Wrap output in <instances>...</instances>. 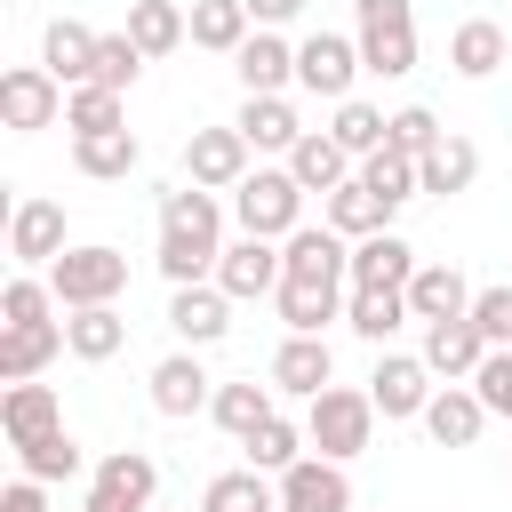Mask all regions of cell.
<instances>
[{"instance_id": "cell-1", "label": "cell", "mask_w": 512, "mask_h": 512, "mask_svg": "<svg viewBox=\"0 0 512 512\" xmlns=\"http://www.w3.org/2000/svg\"><path fill=\"white\" fill-rule=\"evenodd\" d=\"M216 256H224V208L208 184H168L160 192V280L168 288H192V280H216Z\"/></svg>"}, {"instance_id": "cell-2", "label": "cell", "mask_w": 512, "mask_h": 512, "mask_svg": "<svg viewBox=\"0 0 512 512\" xmlns=\"http://www.w3.org/2000/svg\"><path fill=\"white\" fill-rule=\"evenodd\" d=\"M304 440H312V456H336V464L368 456V448H376V400H368V384H328V392H312Z\"/></svg>"}, {"instance_id": "cell-3", "label": "cell", "mask_w": 512, "mask_h": 512, "mask_svg": "<svg viewBox=\"0 0 512 512\" xmlns=\"http://www.w3.org/2000/svg\"><path fill=\"white\" fill-rule=\"evenodd\" d=\"M352 40H360V64L376 80L416 72V8L408 0H352Z\"/></svg>"}, {"instance_id": "cell-4", "label": "cell", "mask_w": 512, "mask_h": 512, "mask_svg": "<svg viewBox=\"0 0 512 512\" xmlns=\"http://www.w3.org/2000/svg\"><path fill=\"white\" fill-rule=\"evenodd\" d=\"M232 216H240V232H256V240H288V232L304 224V184H296L288 168H248V176L232 184Z\"/></svg>"}, {"instance_id": "cell-5", "label": "cell", "mask_w": 512, "mask_h": 512, "mask_svg": "<svg viewBox=\"0 0 512 512\" xmlns=\"http://www.w3.org/2000/svg\"><path fill=\"white\" fill-rule=\"evenodd\" d=\"M48 288H56L64 312H80V304H120V288H128V256H120L112 240L64 248V256L48 264Z\"/></svg>"}, {"instance_id": "cell-6", "label": "cell", "mask_w": 512, "mask_h": 512, "mask_svg": "<svg viewBox=\"0 0 512 512\" xmlns=\"http://www.w3.org/2000/svg\"><path fill=\"white\" fill-rule=\"evenodd\" d=\"M360 72H368V64H360V40H352V32H312V40H296V88H304V96L344 104Z\"/></svg>"}, {"instance_id": "cell-7", "label": "cell", "mask_w": 512, "mask_h": 512, "mask_svg": "<svg viewBox=\"0 0 512 512\" xmlns=\"http://www.w3.org/2000/svg\"><path fill=\"white\" fill-rule=\"evenodd\" d=\"M64 80L48 72V64H8L0 72V120L16 128V136H32V128H56L64 120Z\"/></svg>"}, {"instance_id": "cell-8", "label": "cell", "mask_w": 512, "mask_h": 512, "mask_svg": "<svg viewBox=\"0 0 512 512\" xmlns=\"http://www.w3.org/2000/svg\"><path fill=\"white\" fill-rule=\"evenodd\" d=\"M152 488H160V464L144 448H112L88 464V504L96 512H152Z\"/></svg>"}, {"instance_id": "cell-9", "label": "cell", "mask_w": 512, "mask_h": 512, "mask_svg": "<svg viewBox=\"0 0 512 512\" xmlns=\"http://www.w3.org/2000/svg\"><path fill=\"white\" fill-rule=\"evenodd\" d=\"M432 392H440V384H432L424 352H376V368H368V400H376V416H384V424L424 416V400H432Z\"/></svg>"}, {"instance_id": "cell-10", "label": "cell", "mask_w": 512, "mask_h": 512, "mask_svg": "<svg viewBox=\"0 0 512 512\" xmlns=\"http://www.w3.org/2000/svg\"><path fill=\"white\" fill-rule=\"evenodd\" d=\"M248 136L240 128H192L184 136V184H208V192H232L248 176Z\"/></svg>"}, {"instance_id": "cell-11", "label": "cell", "mask_w": 512, "mask_h": 512, "mask_svg": "<svg viewBox=\"0 0 512 512\" xmlns=\"http://www.w3.org/2000/svg\"><path fill=\"white\" fill-rule=\"evenodd\" d=\"M280 240H256V232H240V240H224V256H216V288L232 296V304H248V296H272L280 288Z\"/></svg>"}, {"instance_id": "cell-12", "label": "cell", "mask_w": 512, "mask_h": 512, "mask_svg": "<svg viewBox=\"0 0 512 512\" xmlns=\"http://www.w3.org/2000/svg\"><path fill=\"white\" fill-rule=\"evenodd\" d=\"M168 328H176L192 352H208V344H224V336H232V296H224L216 280L168 288Z\"/></svg>"}, {"instance_id": "cell-13", "label": "cell", "mask_w": 512, "mask_h": 512, "mask_svg": "<svg viewBox=\"0 0 512 512\" xmlns=\"http://www.w3.org/2000/svg\"><path fill=\"white\" fill-rule=\"evenodd\" d=\"M280 512H352V480L336 456H296L280 472Z\"/></svg>"}, {"instance_id": "cell-14", "label": "cell", "mask_w": 512, "mask_h": 512, "mask_svg": "<svg viewBox=\"0 0 512 512\" xmlns=\"http://www.w3.org/2000/svg\"><path fill=\"white\" fill-rule=\"evenodd\" d=\"M8 256H16V272H48V264L64 256V208H56V200H16V216H8Z\"/></svg>"}, {"instance_id": "cell-15", "label": "cell", "mask_w": 512, "mask_h": 512, "mask_svg": "<svg viewBox=\"0 0 512 512\" xmlns=\"http://www.w3.org/2000/svg\"><path fill=\"white\" fill-rule=\"evenodd\" d=\"M480 360H488V336L472 328V312H464V320H424V368H432V376L472 384Z\"/></svg>"}, {"instance_id": "cell-16", "label": "cell", "mask_w": 512, "mask_h": 512, "mask_svg": "<svg viewBox=\"0 0 512 512\" xmlns=\"http://www.w3.org/2000/svg\"><path fill=\"white\" fill-rule=\"evenodd\" d=\"M328 384H336V352H328V336H280V352H272V392L312 400V392H328Z\"/></svg>"}, {"instance_id": "cell-17", "label": "cell", "mask_w": 512, "mask_h": 512, "mask_svg": "<svg viewBox=\"0 0 512 512\" xmlns=\"http://www.w3.org/2000/svg\"><path fill=\"white\" fill-rule=\"evenodd\" d=\"M440 448H472L480 432H488V400L472 392V384H440L432 400H424V416H416Z\"/></svg>"}, {"instance_id": "cell-18", "label": "cell", "mask_w": 512, "mask_h": 512, "mask_svg": "<svg viewBox=\"0 0 512 512\" xmlns=\"http://www.w3.org/2000/svg\"><path fill=\"white\" fill-rule=\"evenodd\" d=\"M448 64H456V80H488V72L512 64V32H504L496 16H464V24L448 32Z\"/></svg>"}, {"instance_id": "cell-19", "label": "cell", "mask_w": 512, "mask_h": 512, "mask_svg": "<svg viewBox=\"0 0 512 512\" xmlns=\"http://www.w3.org/2000/svg\"><path fill=\"white\" fill-rule=\"evenodd\" d=\"M232 72H240V88H248V96H280V88L296 80V48H288V40L272 32V24H256V32L240 40Z\"/></svg>"}, {"instance_id": "cell-20", "label": "cell", "mask_w": 512, "mask_h": 512, "mask_svg": "<svg viewBox=\"0 0 512 512\" xmlns=\"http://www.w3.org/2000/svg\"><path fill=\"white\" fill-rule=\"evenodd\" d=\"M216 400V384H208V368H200V352L184 344V352H168L160 368H152V408L160 416H200Z\"/></svg>"}, {"instance_id": "cell-21", "label": "cell", "mask_w": 512, "mask_h": 512, "mask_svg": "<svg viewBox=\"0 0 512 512\" xmlns=\"http://www.w3.org/2000/svg\"><path fill=\"white\" fill-rule=\"evenodd\" d=\"M56 424H64V400H56V384L24 376V384H8V392H0V432H8V448L40 440V432H56Z\"/></svg>"}, {"instance_id": "cell-22", "label": "cell", "mask_w": 512, "mask_h": 512, "mask_svg": "<svg viewBox=\"0 0 512 512\" xmlns=\"http://www.w3.org/2000/svg\"><path fill=\"white\" fill-rule=\"evenodd\" d=\"M56 352H72V344H64V320H24V328H0V384L40 376Z\"/></svg>"}, {"instance_id": "cell-23", "label": "cell", "mask_w": 512, "mask_h": 512, "mask_svg": "<svg viewBox=\"0 0 512 512\" xmlns=\"http://www.w3.org/2000/svg\"><path fill=\"white\" fill-rule=\"evenodd\" d=\"M352 168H360V160H352L328 128H304L296 152H288V176H296L304 192H336V184H352Z\"/></svg>"}, {"instance_id": "cell-24", "label": "cell", "mask_w": 512, "mask_h": 512, "mask_svg": "<svg viewBox=\"0 0 512 512\" xmlns=\"http://www.w3.org/2000/svg\"><path fill=\"white\" fill-rule=\"evenodd\" d=\"M408 280H416V248L400 232L352 240V288H408Z\"/></svg>"}, {"instance_id": "cell-25", "label": "cell", "mask_w": 512, "mask_h": 512, "mask_svg": "<svg viewBox=\"0 0 512 512\" xmlns=\"http://www.w3.org/2000/svg\"><path fill=\"white\" fill-rule=\"evenodd\" d=\"M272 304H280L288 336H320V328L344 312V280H280V288H272Z\"/></svg>"}, {"instance_id": "cell-26", "label": "cell", "mask_w": 512, "mask_h": 512, "mask_svg": "<svg viewBox=\"0 0 512 512\" xmlns=\"http://www.w3.org/2000/svg\"><path fill=\"white\" fill-rule=\"evenodd\" d=\"M144 56H176L184 40H192V8H176V0H128V24H120Z\"/></svg>"}, {"instance_id": "cell-27", "label": "cell", "mask_w": 512, "mask_h": 512, "mask_svg": "<svg viewBox=\"0 0 512 512\" xmlns=\"http://www.w3.org/2000/svg\"><path fill=\"white\" fill-rule=\"evenodd\" d=\"M136 160H144L136 128H96V136H72V168H80V176H96V184L136 176Z\"/></svg>"}, {"instance_id": "cell-28", "label": "cell", "mask_w": 512, "mask_h": 512, "mask_svg": "<svg viewBox=\"0 0 512 512\" xmlns=\"http://www.w3.org/2000/svg\"><path fill=\"white\" fill-rule=\"evenodd\" d=\"M408 312H416V320H464V312H472V280H464L456 264H416Z\"/></svg>"}, {"instance_id": "cell-29", "label": "cell", "mask_w": 512, "mask_h": 512, "mask_svg": "<svg viewBox=\"0 0 512 512\" xmlns=\"http://www.w3.org/2000/svg\"><path fill=\"white\" fill-rule=\"evenodd\" d=\"M344 320H352V336H368V344H392L416 312H408V288H352L344 296Z\"/></svg>"}, {"instance_id": "cell-30", "label": "cell", "mask_w": 512, "mask_h": 512, "mask_svg": "<svg viewBox=\"0 0 512 512\" xmlns=\"http://www.w3.org/2000/svg\"><path fill=\"white\" fill-rule=\"evenodd\" d=\"M40 64H48L64 88H80V80H88V64H96V32H88L80 16H56V24L40 32Z\"/></svg>"}, {"instance_id": "cell-31", "label": "cell", "mask_w": 512, "mask_h": 512, "mask_svg": "<svg viewBox=\"0 0 512 512\" xmlns=\"http://www.w3.org/2000/svg\"><path fill=\"white\" fill-rule=\"evenodd\" d=\"M232 128H240L256 152H296V136H304V120H296V104H288V96H248Z\"/></svg>"}, {"instance_id": "cell-32", "label": "cell", "mask_w": 512, "mask_h": 512, "mask_svg": "<svg viewBox=\"0 0 512 512\" xmlns=\"http://www.w3.org/2000/svg\"><path fill=\"white\" fill-rule=\"evenodd\" d=\"M64 344H72V360H112V352L128 344L120 304H80V312H64Z\"/></svg>"}, {"instance_id": "cell-33", "label": "cell", "mask_w": 512, "mask_h": 512, "mask_svg": "<svg viewBox=\"0 0 512 512\" xmlns=\"http://www.w3.org/2000/svg\"><path fill=\"white\" fill-rule=\"evenodd\" d=\"M248 32H256L248 0H192V48H208V56H240Z\"/></svg>"}, {"instance_id": "cell-34", "label": "cell", "mask_w": 512, "mask_h": 512, "mask_svg": "<svg viewBox=\"0 0 512 512\" xmlns=\"http://www.w3.org/2000/svg\"><path fill=\"white\" fill-rule=\"evenodd\" d=\"M200 512H280V480H272V472H256V464L216 472V480H208V496H200Z\"/></svg>"}, {"instance_id": "cell-35", "label": "cell", "mask_w": 512, "mask_h": 512, "mask_svg": "<svg viewBox=\"0 0 512 512\" xmlns=\"http://www.w3.org/2000/svg\"><path fill=\"white\" fill-rule=\"evenodd\" d=\"M416 176H424V192H472V176H480V144L472 136H440L424 160H416Z\"/></svg>"}, {"instance_id": "cell-36", "label": "cell", "mask_w": 512, "mask_h": 512, "mask_svg": "<svg viewBox=\"0 0 512 512\" xmlns=\"http://www.w3.org/2000/svg\"><path fill=\"white\" fill-rule=\"evenodd\" d=\"M208 416L232 432V440H248L264 416H280L272 408V384H256V376H240V384H216V400H208Z\"/></svg>"}, {"instance_id": "cell-37", "label": "cell", "mask_w": 512, "mask_h": 512, "mask_svg": "<svg viewBox=\"0 0 512 512\" xmlns=\"http://www.w3.org/2000/svg\"><path fill=\"white\" fill-rule=\"evenodd\" d=\"M352 176H360V184H368V192H376V200H384L392 216H400V200H416V192H424L416 160H408V152H392V144H384V152H368V160H360Z\"/></svg>"}, {"instance_id": "cell-38", "label": "cell", "mask_w": 512, "mask_h": 512, "mask_svg": "<svg viewBox=\"0 0 512 512\" xmlns=\"http://www.w3.org/2000/svg\"><path fill=\"white\" fill-rule=\"evenodd\" d=\"M328 224H336L344 240H368V232H392V208L352 176V184H336V192H328Z\"/></svg>"}, {"instance_id": "cell-39", "label": "cell", "mask_w": 512, "mask_h": 512, "mask_svg": "<svg viewBox=\"0 0 512 512\" xmlns=\"http://www.w3.org/2000/svg\"><path fill=\"white\" fill-rule=\"evenodd\" d=\"M16 472H32V480H48V488H56V480L88 472V456H80V440L56 424V432H40V440H24V448H16Z\"/></svg>"}, {"instance_id": "cell-40", "label": "cell", "mask_w": 512, "mask_h": 512, "mask_svg": "<svg viewBox=\"0 0 512 512\" xmlns=\"http://www.w3.org/2000/svg\"><path fill=\"white\" fill-rule=\"evenodd\" d=\"M328 136H336L352 160H368V152H384V136H392V112H376V104L344 96V104H336V120H328Z\"/></svg>"}, {"instance_id": "cell-41", "label": "cell", "mask_w": 512, "mask_h": 512, "mask_svg": "<svg viewBox=\"0 0 512 512\" xmlns=\"http://www.w3.org/2000/svg\"><path fill=\"white\" fill-rule=\"evenodd\" d=\"M240 448H248V464H256V472H272V480H280V472H288V464H296L312 440H304V424H288V416H264V424L240 440Z\"/></svg>"}, {"instance_id": "cell-42", "label": "cell", "mask_w": 512, "mask_h": 512, "mask_svg": "<svg viewBox=\"0 0 512 512\" xmlns=\"http://www.w3.org/2000/svg\"><path fill=\"white\" fill-rule=\"evenodd\" d=\"M64 128H72V136H96V128H128V112H120V88H104V80H80V88L64 96Z\"/></svg>"}, {"instance_id": "cell-43", "label": "cell", "mask_w": 512, "mask_h": 512, "mask_svg": "<svg viewBox=\"0 0 512 512\" xmlns=\"http://www.w3.org/2000/svg\"><path fill=\"white\" fill-rule=\"evenodd\" d=\"M64 304H56V288H48V272H16L8 288H0V328H24V320H56Z\"/></svg>"}, {"instance_id": "cell-44", "label": "cell", "mask_w": 512, "mask_h": 512, "mask_svg": "<svg viewBox=\"0 0 512 512\" xmlns=\"http://www.w3.org/2000/svg\"><path fill=\"white\" fill-rule=\"evenodd\" d=\"M144 64H152V56H144L128 32H96V64H88V80H104V88H120V96H128Z\"/></svg>"}, {"instance_id": "cell-45", "label": "cell", "mask_w": 512, "mask_h": 512, "mask_svg": "<svg viewBox=\"0 0 512 512\" xmlns=\"http://www.w3.org/2000/svg\"><path fill=\"white\" fill-rule=\"evenodd\" d=\"M440 136H448V128L432 120V104H400V112H392V136H384V144H392V152H408V160H424V152H432Z\"/></svg>"}, {"instance_id": "cell-46", "label": "cell", "mask_w": 512, "mask_h": 512, "mask_svg": "<svg viewBox=\"0 0 512 512\" xmlns=\"http://www.w3.org/2000/svg\"><path fill=\"white\" fill-rule=\"evenodd\" d=\"M472 392L488 400V416L512 424V344H488V360L472 368Z\"/></svg>"}, {"instance_id": "cell-47", "label": "cell", "mask_w": 512, "mask_h": 512, "mask_svg": "<svg viewBox=\"0 0 512 512\" xmlns=\"http://www.w3.org/2000/svg\"><path fill=\"white\" fill-rule=\"evenodd\" d=\"M472 328H480L488 344H512V280H496V288H472Z\"/></svg>"}, {"instance_id": "cell-48", "label": "cell", "mask_w": 512, "mask_h": 512, "mask_svg": "<svg viewBox=\"0 0 512 512\" xmlns=\"http://www.w3.org/2000/svg\"><path fill=\"white\" fill-rule=\"evenodd\" d=\"M0 512H48V480H32V472H16V480L0 488Z\"/></svg>"}, {"instance_id": "cell-49", "label": "cell", "mask_w": 512, "mask_h": 512, "mask_svg": "<svg viewBox=\"0 0 512 512\" xmlns=\"http://www.w3.org/2000/svg\"><path fill=\"white\" fill-rule=\"evenodd\" d=\"M248 16L280 32V24H296V16H304V0H248Z\"/></svg>"}, {"instance_id": "cell-50", "label": "cell", "mask_w": 512, "mask_h": 512, "mask_svg": "<svg viewBox=\"0 0 512 512\" xmlns=\"http://www.w3.org/2000/svg\"><path fill=\"white\" fill-rule=\"evenodd\" d=\"M88 512H96V504H88Z\"/></svg>"}]
</instances>
